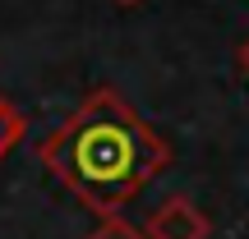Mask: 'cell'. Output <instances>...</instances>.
Returning a JSON list of instances; mask_svg holds the SVG:
<instances>
[{
    "instance_id": "6da1fadb",
    "label": "cell",
    "mask_w": 249,
    "mask_h": 239,
    "mask_svg": "<svg viewBox=\"0 0 249 239\" xmlns=\"http://www.w3.org/2000/svg\"><path fill=\"white\" fill-rule=\"evenodd\" d=\"M42 166L97 216H116L171 166V147L116 88H92L60 129L37 143Z\"/></svg>"
},
{
    "instance_id": "7a4b0ae2",
    "label": "cell",
    "mask_w": 249,
    "mask_h": 239,
    "mask_svg": "<svg viewBox=\"0 0 249 239\" xmlns=\"http://www.w3.org/2000/svg\"><path fill=\"white\" fill-rule=\"evenodd\" d=\"M208 235H213V221H208L203 207L189 203L185 193L166 198V203L148 216V225H143V239H208Z\"/></svg>"
},
{
    "instance_id": "3957f363",
    "label": "cell",
    "mask_w": 249,
    "mask_h": 239,
    "mask_svg": "<svg viewBox=\"0 0 249 239\" xmlns=\"http://www.w3.org/2000/svg\"><path fill=\"white\" fill-rule=\"evenodd\" d=\"M23 133H28V124H23V115H18L14 106H9L5 97H0V161L14 152V143H23Z\"/></svg>"
},
{
    "instance_id": "277c9868",
    "label": "cell",
    "mask_w": 249,
    "mask_h": 239,
    "mask_svg": "<svg viewBox=\"0 0 249 239\" xmlns=\"http://www.w3.org/2000/svg\"><path fill=\"white\" fill-rule=\"evenodd\" d=\"M88 239H143V230H139V225H129L124 216H102V225Z\"/></svg>"
},
{
    "instance_id": "5b68a950",
    "label": "cell",
    "mask_w": 249,
    "mask_h": 239,
    "mask_svg": "<svg viewBox=\"0 0 249 239\" xmlns=\"http://www.w3.org/2000/svg\"><path fill=\"white\" fill-rule=\"evenodd\" d=\"M240 64H245V69H249V42L240 46Z\"/></svg>"
},
{
    "instance_id": "8992f818",
    "label": "cell",
    "mask_w": 249,
    "mask_h": 239,
    "mask_svg": "<svg viewBox=\"0 0 249 239\" xmlns=\"http://www.w3.org/2000/svg\"><path fill=\"white\" fill-rule=\"evenodd\" d=\"M116 5H139V0H116Z\"/></svg>"
}]
</instances>
